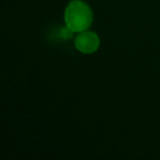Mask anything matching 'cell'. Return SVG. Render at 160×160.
<instances>
[{
	"label": "cell",
	"instance_id": "6da1fadb",
	"mask_svg": "<svg viewBox=\"0 0 160 160\" xmlns=\"http://www.w3.org/2000/svg\"><path fill=\"white\" fill-rule=\"evenodd\" d=\"M92 19L91 8L82 0H72L65 10V22L73 32L88 30L92 23Z\"/></svg>",
	"mask_w": 160,
	"mask_h": 160
},
{
	"label": "cell",
	"instance_id": "7a4b0ae2",
	"mask_svg": "<svg viewBox=\"0 0 160 160\" xmlns=\"http://www.w3.org/2000/svg\"><path fill=\"white\" fill-rule=\"evenodd\" d=\"M100 40L97 33L92 31L79 32L75 38V46L79 52L83 54H91L99 48Z\"/></svg>",
	"mask_w": 160,
	"mask_h": 160
}]
</instances>
